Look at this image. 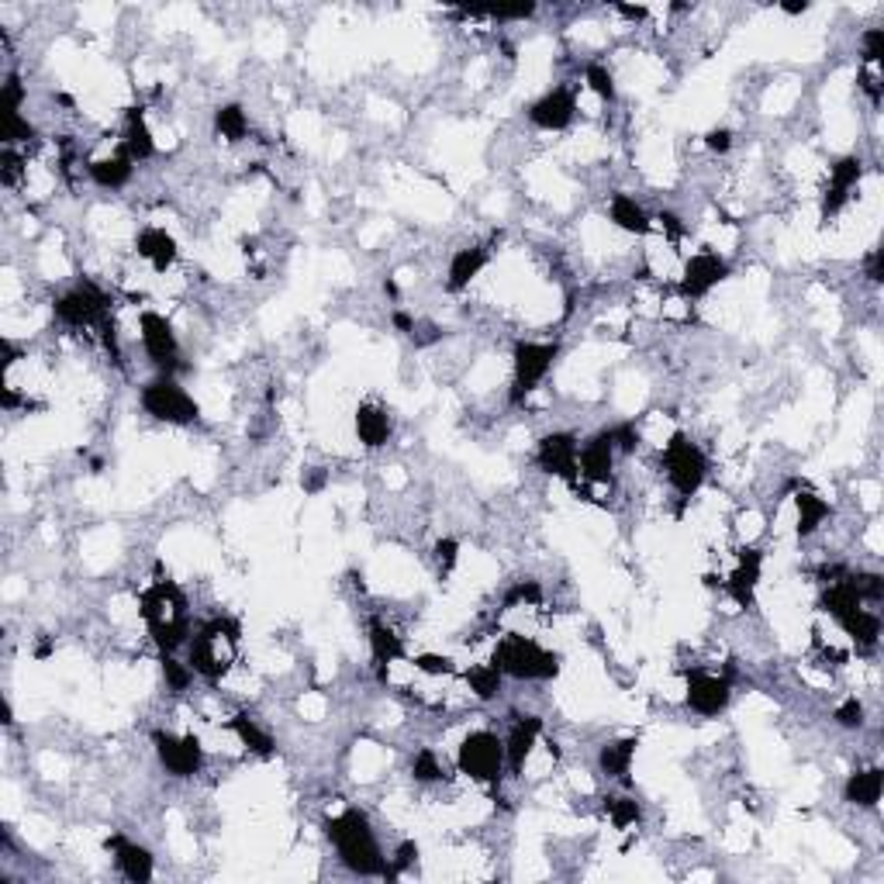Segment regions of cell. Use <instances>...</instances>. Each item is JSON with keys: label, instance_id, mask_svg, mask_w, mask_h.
<instances>
[{"label": "cell", "instance_id": "obj_1", "mask_svg": "<svg viewBox=\"0 0 884 884\" xmlns=\"http://www.w3.org/2000/svg\"><path fill=\"white\" fill-rule=\"evenodd\" d=\"M325 836L332 840V847L339 850V860L353 874L363 878H387V860L380 853V843L373 836V826L367 812L346 809L342 815L325 822Z\"/></svg>", "mask_w": 884, "mask_h": 884}, {"label": "cell", "instance_id": "obj_2", "mask_svg": "<svg viewBox=\"0 0 884 884\" xmlns=\"http://www.w3.org/2000/svg\"><path fill=\"white\" fill-rule=\"evenodd\" d=\"M142 619L149 626L152 643L163 653L180 650L184 643H190V612H187V598L184 591L173 581H152L139 598Z\"/></svg>", "mask_w": 884, "mask_h": 884}, {"label": "cell", "instance_id": "obj_3", "mask_svg": "<svg viewBox=\"0 0 884 884\" xmlns=\"http://www.w3.org/2000/svg\"><path fill=\"white\" fill-rule=\"evenodd\" d=\"M239 639H242V626L228 615H218V619L204 622L201 629L194 632V639L187 643L190 650V667L194 674L208 677V681H221L228 674L235 660V650H239Z\"/></svg>", "mask_w": 884, "mask_h": 884}, {"label": "cell", "instance_id": "obj_4", "mask_svg": "<svg viewBox=\"0 0 884 884\" xmlns=\"http://www.w3.org/2000/svg\"><path fill=\"white\" fill-rule=\"evenodd\" d=\"M491 663L515 681H553L560 674V657L546 646H539L536 639L518 636V632H508V636L498 639Z\"/></svg>", "mask_w": 884, "mask_h": 884}, {"label": "cell", "instance_id": "obj_5", "mask_svg": "<svg viewBox=\"0 0 884 884\" xmlns=\"http://www.w3.org/2000/svg\"><path fill=\"white\" fill-rule=\"evenodd\" d=\"M663 470H667V480L684 501L695 498L708 477V456L698 449V442H691L684 432H674L663 446Z\"/></svg>", "mask_w": 884, "mask_h": 884}, {"label": "cell", "instance_id": "obj_6", "mask_svg": "<svg viewBox=\"0 0 884 884\" xmlns=\"http://www.w3.org/2000/svg\"><path fill=\"white\" fill-rule=\"evenodd\" d=\"M456 764H460V774H467L470 781L480 784H498L501 774H505V739L494 736L491 729H477L460 743L456 750Z\"/></svg>", "mask_w": 884, "mask_h": 884}, {"label": "cell", "instance_id": "obj_7", "mask_svg": "<svg viewBox=\"0 0 884 884\" xmlns=\"http://www.w3.org/2000/svg\"><path fill=\"white\" fill-rule=\"evenodd\" d=\"M560 346L556 342H515L512 353V405L525 401L539 384L546 380V373L553 370Z\"/></svg>", "mask_w": 884, "mask_h": 884}, {"label": "cell", "instance_id": "obj_8", "mask_svg": "<svg viewBox=\"0 0 884 884\" xmlns=\"http://www.w3.org/2000/svg\"><path fill=\"white\" fill-rule=\"evenodd\" d=\"M142 408H146V415L166 425H190L201 415L197 401L173 377H156L152 384L142 387Z\"/></svg>", "mask_w": 884, "mask_h": 884}, {"label": "cell", "instance_id": "obj_9", "mask_svg": "<svg viewBox=\"0 0 884 884\" xmlns=\"http://www.w3.org/2000/svg\"><path fill=\"white\" fill-rule=\"evenodd\" d=\"M108 308H111L108 294H104L101 287L87 284V280L76 284L73 291H66L56 304H52L56 318L63 325H70V329H90V325L101 329V325L108 322Z\"/></svg>", "mask_w": 884, "mask_h": 884}, {"label": "cell", "instance_id": "obj_10", "mask_svg": "<svg viewBox=\"0 0 884 884\" xmlns=\"http://www.w3.org/2000/svg\"><path fill=\"white\" fill-rule=\"evenodd\" d=\"M152 746H156V757L159 764H163V771L177 777V781L194 777L204 764V746L197 736H177V733L156 729V733H152Z\"/></svg>", "mask_w": 884, "mask_h": 884}, {"label": "cell", "instance_id": "obj_11", "mask_svg": "<svg viewBox=\"0 0 884 884\" xmlns=\"http://www.w3.org/2000/svg\"><path fill=\"white\" fill-rule=\"evenodd\" d=\"M139 335H142V346H146V356L159 370H166V377H170V373L180 367V342H177L173 325L166 322L159 311H142Z\"/></svg>", "mask_w": 884, "mask_h": 884}, {"label": "cell", "instance_id": "obj_12", "mask_svg": "<svg viewBox=\"0 0 884 884\" xmlns=\"http://www.w3.org/2000/svg\"><path fill=\"white\" fill-rule=\"evenodd\" d=\"M577 453H581L577 436H570V432H550V436L539 439L536 460L546 474L567 480V484H577V477H581V470H577Z\"/></svg>", "mask_w": 884, "mask_h": 884}, {"label": "cell", "instance_id": "obj_13", "mask_svg": "<svg viewBox=\"0 0 884 884\" xmlns=\"http://www.w3.org/2000/svg\"><path fill=\"white\" fill-rule=\"evenodd\" d=\"M729 698H733V684L729 677L719 674H705V670H695L688 674V708L705 719H715L729 708Z\"/></svg>", "mask_w": 884, "mask_h": 884}, {"label": "cell", "instance_id": "obj_14", "mask_svg": "<svg viewBox=\"0 0 884 884\" xmlns=\"http://www.w3.org/2000/svg\"><path fill=\"white\" fill-rule=\"evenodd\" d=\"M860 177H864V163H860L857 156H843L829 166V184L822 190V204H819L822 221L840 215L843 204L850 201V190L860 184Z\"/></svg>", "mask_w": 884, "mask_h": 884}, {"label": "cell", "instance_id": "obj_15", "mask_svg": "<svg viewBox=\"0 0 884 884\" xmlns=\"http://www.w3.org/2000/svg\"><path fill=\"white\" fill-rule=\"evenodd\" d=\"M729 277V263L719 253H695L684 263L681 273V294L684 297H705L708 291Z\"/></svg>", "mask_w": 884, "mask_h": 884}, {"label": "cell", "instance_id": "obj_16", "mask_svg": "<svg viewBox=\"0 0 884 884\" xmlns=\"http://www.w3.org/2000/svg\"><path fill=\"white\" fill-rule=\"evenodd\" d=\"M615 456H619V449H615L612 429H605L581 446V453H577V470H581V477L588 480V484H608V480H612Z\"/></svg>", "mask_w": 884, "mask_h": 884}, {"label": "cell", "instance_id": "obj_17", "mask_svg": "<svg viewBox=\"0 0 884 884\" xmlns=\"http://www.w3.org/2000/svg\"><path fill=\"white\" fill-rule=\"evenodd\" d=\"M760 570H764V550H757V546H743V550L736 553V570L726 581V594L739 608H753Z\"/></svg>", "mask_w": 884, "mask_h": 884}, {"label": "cell", "instance_id": "obj_18", "mask_svg": "<svg viewBox=\"0 0 884 884\" xmlns=\"http://www.w3.org/2000/svg\"><path fill=\"white\" fill-rule=\"evenodd\" d=\"M577 114V97L570 87H553L529 108V121L543 132H563Z\"/></svg>", "mask_w": 884, "mask_h": 884}, {"label": "cell", "instance_id": "obj_19", "mask_svg": "<svg viewBox=\"0 0 884 884\" xmlns=\"http://www.w3.org/2000/svg\"><path fill=\"white\" fill-rule=\"evenodd\" d=\"M539 733H543V719H539V715H518V719L512 722V729H508V739H505L508 774L518 777V774L525 771V760H529L532 750H536Z\"/></svg>", "mask_w": 884, "mask_h": 884}, {"label": "cell", "instance_id": "obj_20", "mask_svg": "<svg viewBox=\"0 0 884 884\" xmlns=\"http://www.w3.org/2000/svg\"><path fill=\"white\" fill-rule=\"evenodd\" d=\"M108 850L114 853V864H118V871L125 881H132V884L152 881V874H156V860H152V853L146 847L128 843L125 836H111Z\"/></svg>", "mask_w": 884, "mask_h": 884}, {"label": "cell", "instance_id": "obj_21", "mask_svg": "<svg viewBox=\"0 0 884 884\" xmlns=\"http://www.w3.org/2000/svg\"><path fill=\"white\" fill-rule=\"evenodd\" d=\"M135 249H139V256L142 259H149V266L156 273H166L170 270L173 263H177V239H173L170 232H166V228H142L139 232V239H135Z\"/></svg>", "mask_w": 884, "mask_h": 884}, {"label": "cell", "instance_id": "obj_22", "mask_svg": "<svg viewBox=\"0 0 884 884\" xmlns=\"http://www.w3.org/2000/svg\"><path fill=\"white\" fill-rule=\"evenodd\" d=\"M135 159L128 156L125 149L118 152V156H104V159H90L87 163V173H90V180H94L97 187H104V190H121L128 184V180H132V170H135Z\"/></svg>", "mask_w": 884, "mask_h": 884}, {"label": "cell", "instance_id": "obj_23", "mask_svg": "<svg viewBox=\"0 0 884 884\" xmlns=\"http://www.w3.org/2000/svg\"><path fill=\"white\" fill-rule=\"evenodd\" d=\"M881 791H884V771L881 767H867V771H857L847 777L843 784V798L857 809H874L881 802Z\"/></svg>", "mask_w": 884, "mask_h": 884}, {"label": "cell", "instance_id": "obj_24", "mask_svg": "<svg viewBox=\"0 0 884 884\" xmlns=\"http://www.w3.org/2000/svg\"><path fill=\"white\" fill-rule=\"evenodd\" d=\"M636 746L639 739L636 736H626V739H615V743H605L598 753V767L605 777H615V781L629 784V771H632V760H636Z\"/></svg>", "mask_w": 884, "mask_h": 884}, {"label": "cell", "instance_id": "obj_25", "mask_svg": "<svg viewBox=\"0 0 884 884\" xmlns=\"http://www.w3.org/2000/svg\"><path fill=\"white\" fill-rule=\"evenodd\" d=\"M487 266V249L484 246H467V249H456L453 259H449V273H446V291H463L470 287V280L477 277L480 270Z\"/></svg>", "mask_w": 884, "mask_h": 884}, {"label": "cell", "instance_id": "obj_26", "mask_svg": "<svg viewBox=\"0 0 884 884\" xmlns=\"http://www.w3.org/2000/svg\"><path fill=\"white\" fill-rule=\"evenodd\" d=\"M367 639H370V657L380 667V681H387V663H398L405 657V643H401L398 632L384 626V622H370Z\"/></svg>", "mask_w": 884, "mask_h": 884}, {"label": "cell", "instance_id": "obj_27", "mask_svg": "<svg viewBox=\"0 0 884 884\" xmlns=\"http://www.w3.org/2000/svg\"><path fill=\"white\" fill-rule=\"evenodd\" d=\"M391 436V415L380 405H360L356 408V439L367 449H380Z\"/></svg>", "mask_w": 884, "mask_h": 884}, {"label": "cell", "instance_id": "obj_28", "mask_svg": "<svg viewBox=\"0 0 884 884\" xmlns=\"http://www.w3.org/2000/svg\"><path fill=\"white\" fill-rule=\"evenodd\" d=\"M795 512H798V525H795L798 536L809 539V536L819 532V525L826 522L833 508H829L826 498H819L815 491H805V487H802V491L795 494Z\"/></svg>", "mask_w": 884, "mask_h": 884}, {"label": "cell", "instance_id": "obj_29", "mask_svg": "<svg viewBox=\"0 0 884 884\" xmlns=\"http://www.w3.org/2000/svg\"><path fill=\"white\" fill-rule=\"evenodd\" d=\"M125 152L135 159V163L156 156V142H152V132L146 125L142 108H128V114H125Z\"/></svg>", "mask_w": 884, "mask_h": 884}, {"label": "cell", "instance_id": "obj_30", "mask_svg": "<svg viewBox=\"0 0 884 884\" xmlns=\"http://www.w3.org/2000/svg\"><path fill=\"white\" fill-rule=\"evenodd\" d=\"M608 215H612L615 225H619L622 232H629V235H646L653 228L650 215L643 211V204H639L636 197H629V194H615L612 204H608Z\"/></svg>", "mask_w": 884, "mask_h": 884}, {"label": "cell", "instance_id": "obj_31", "mask_svg": "<svg viewBox=\"0 0 884 884\" xmlns=\"http://www.w3.org/2000/svg\"><path fill=\"white\" fill-rule=\"evenodd\" d=\"M840 626L853 639V646H857L860 653H871L881 639V619L871 612V608H857V612H853L847 622H840Z\"/></svg>", "mask_w": 884, "mask_h": 884}, {"label": "cell", "instance_id": "obj_32", "mask_svg": "<svg viewBox=\"0 0 884 884\" xmlns=\"http://www.w3.org/2000/svg\"><path fill=\"white\" fill-rule=\"evenodd\" d=\"M228 729H232L235 736H239V743L246 746V750L259 753V757H270L277 746H273V736L266 733V729H259V722L253 719V715H235L232 722H228Z\"/></svg>", "mask_w": 884, "mask_h": 884}, {"label": "cell", "instance_id": "obj_33", "mask_svg": "<svg viewBox=\"0 0 884 884\" xmlns=\"http://www.w3.org/2000/svg\"><path fill=\"white\" fill-rule=\"evenodd\" d=\"M215 132L225 142H242L249 135V118L239 104H225V108L215 111Z\"/></svg>", "mask_w": 884, "mask_h": 884}, {"label": "cell", "instance_id": "obj_34", "mask_svg": "<svg viewBox=\"0 0 884 884\" xmlns=\"http://www.w3.org/2000/svg\"><path fill=\"white\" fill-rule=\"evenodd\" d=\"M501 677H505V674H501L494 663H480V667L467 670V684H470V691H474L480 701H491V698L501 695Z\"/></svg>", "mask_w": 884, "mask_h": 884}, {"label": "cell", "instance_id": "obj_35", "mask_svg": "<svg viewBox=\"0 0 884 884\" xmlns=\"http://www.w3.org/2000/svg\"><path fill=\"white\" fill-rule=\"evenodd\" d=\"M411 774H415V781L432 784L446 777V767H442V760L436 757V750H418L415 760H411Z\"/></svg>", "mask_w": 884, "mask_h": 884}, {"label": "cell", "instance_id": "obj_36", "mask_svg": "<svg viewBox=\"0 0 884 884\" xmlns=\"http://www.w3.org/2000/svg\"><path fill=\"white\" fill-rule=\"evenodd\" d=\"M605 812H608V819L615 822V829H629V826H636L639 815H643V809H639L636 798H608Z\"/></svg>", "mask_w": 884, "mask_h": 884}, {"label": "cell", "instance_id": "obj_37", "mask_svg": "<svg viewBox=\"0 0 884 884\" xmlns=\"http://www.w3.org/2000/svg\"><path fill=\"white\" fill-rule=\"evenodd\" d=\"M415 670L418 674H425V677H449V674H456V663L449 660V657H442V653H418L415 660Z\"/></svg>", "mask_w": 884, "mask_h": 884}, {"label": "cell", "instance_id": "obj_38", "mask_svg": "<svg viewBox=\"0 0 884 884\" xmlns=\"http://www.w3.org/2000/svg\"><path fill=\"white\" fill-rule=\"evenodd\" d=\"M163 677L173 691H187V684L194 681V667L190 663L173 660V653H163Z\"/></svg>", "mask_w": 884, "mask_h": 884}, {"label": "cell", "instance_id": "obj_39", "mask_svg": "<svg viewBox=\"0 0 884 884\" xmlns=\"http://www.w3.org/2000/svg\"><path fill=\"white\" fill-rule=\"evenodd\" d=\"M584 80H588V87L601 97V101H615V80L601 63H591L588 70H584Z\"/></svg>", "mask_w": 884, "mask_h": 884}, {"label": "cell", "instance_id": "obj_40", "mask_svg": "<svg viewBox=\"0 0 884 884\" xmlns=\"http://www.w3.org/2000/svg\"><path fill=\"white\" fill-rule=\"evenodd\" d=\"M21 104H25V87H21L18 76H7L4 90H0V118L21 114Z\"/></svg>", "mask_w": 884, "mask_h": 884}, {"label": "cell", "instance_id": "obj_41", "mask_svg": "<svg viewBox=\"0 0 884 884\" xmlns=\"http://www.w3.org/2000/svg\"><path fill=\"white\" fill-rule=\"evenodd\" d=\"M21 177H25V159H21L11 146H4V156H0V180H4V187H18Z\"/></svg>", "mask_w": 884, "mask_h": 884}, {"label": "cell", "instance_id": "obj_42", "mask_svg": "<svg viewBox=\"0 0 884 884\" xmlns=\"http://www.w3.org/2000/svg\"><path fill=\"white\" fill-rule=\"evenodd\" d=\"M539 601H543V588H539V581H518L515 588L505 594V608L539 605Z\"/></svg>", "mask_w": 884, "mask_h": 884}, {"label": "cell", "instance_id": "obj_43", "mask_svg": "<svg viewBox=\"0 0 884 884\" xmlns=\"http://www.w3.org/2000/svg\"><path fill=\"white\" fill-rule=\"evenodd\" d=\"M833 719H836V726H843V729H860L864 726V705H860L857 698H847L833 712Z\"/></svg>", "mask_w": 884, "mask_h": 884}, {"label": "cell", "instance_id": "obj_44", "mask_svg": "<svg viewBox=\"0 0 884 884\" xmlns=\"http://www.w3.org/2000/svg\"><path fill=\"white\" fill-rule=\"evenodd\" d=\"M456 560H460V543H456V539H439V543H436V567H439V574L442 577L453 574Z\"/></svg>", "mask_w": 884, "mask_h": 884}, {"label": "cell", "instance_id": "obj_45", "mask_svg": "<svg viewBox=\"0 0 884 884\" xmlns=\"http://www.w3.org/2000/svg\"><path fill=\"white\" fill-rule=\"evenodd\" d=\"M415 860H418V843L415 840H405L398 847V853H394V864L387 867V878H401V874H405L408 867L415 864Z\"/></svg>", "mask_w": 884, "mask_h": 884}, {"label": "cell", "instance_id": "obj_46", "mask_svg": "<svg viewBox=\"0 0 884 884\" xmlns=\"http://www.w3.org/2000/svg\"><path fill=\"white\" fill-rule=\"evenodd\" d=\"M857 87L864 90V94L871 97V104H874V108H878V104H881V97H884V87H881L878 66H864V70H860V76H857Z\"/></svg>", "mask_w": 884, "mask_h": 884}, {"label": "cell", "instance_id": "obj_47", "mask_svg": "<svg viewBox=\"0 0 884 884\" xmlns=\"http://www.w3.org/2000/svg\"><path fill=\"white\" fill-rule=\"evenodd\" d=\"M881 56H884V32L881 28H871V32H864V63L878 66Z\"/></svg>", "mask_w": 884, "mask_h": 884}, {"label": "cell", "instance_id": "obj_48", "mask_svg": "<svg viewBox=\"0 0 884 884\" xmlns=\"http://www.w3.org/2000/svg\"><path fill=\"white\" fill-rule=\"evenodd\" d=\"M612 439H615V449H619V453H636V446H639V432L632 429V425H615L612 429Z\"/></svg>", "mask_w": 884, "mask_h": 884}, {"label": "cell", "instance_id": "obj_49", "mask_svg": "<svg viewBox=\"0 0 884 884\" xmlns=\"http://www.w3.org/2000/svg\"><path fill=\"white\" fill-rule=\"evenodd\" d=\"M705 146L712 152H729L733 149V132H729V128H712V132L705 135Z\"/></svg>", "mask_w": 884, "mask_h": 884}, {"label": "cell", "instance_id": "obj_50", "mask_svg": "<svg viewBox=\"0 0 884 884\" xmlns=\"http://www.w3.org/2000/svg\"><path fill=\"white\" fill-rule=\"evenodd\" d=\"M657 221H660V228H663V232H667L674 242H677V239H684V235H688V228L681 225V218H677L674 211H660Z\"/></svg>", "mask_w": 884, "mask_h": 884}, {"label": "cell", "instance_id": "obj_51", "mask_svg": "<svg viewBox=\"0 0 884 884\" xmlns=\"http://www.w3.org/2000/svg\"><path fill=\"white\" fill-rule=\"evenodd\" d=\"M532 14H536V7L525 4V7H498V11H491V18H498V21H525V18H532Z\"/></svg>", "mask_w": 884, "mask_h": 884}, {"label": "cell", "instance_id": "obj_52", "mask_svg": "<svg viewBox=\"0 0 884 884\" xmlns=\"http://www.w3.org/2000/svg\"><path fill=\"white\" fill-rule=\"evenodd\" d=\"M864 273H867V280H871V284H881V249H871V253H867V259H864Z\"/></svg>", "mask_w": 884, "mask_h": 884}, {"label": "cell", "instance_id": "obj_53", "mask_svg": "<svg viewBox=\"0 0 884 884\" xmlns=\"http://www.w3.org/2000/svg\"><path fill=\"white\" fill-rule=\"evenodd\" d=\"M615 11H619L622 18H629V21H643L646 14H650V7H646V4H615Z\"/></svg>", "mask_w": 884, "mask_h": 884}, {"label": "cell", "instance_id": "obj_54", "mask_svg": "<svg viewBox=\"0 0 884 884\" xmlns=\"http://www.w3.org/2000/svg\"><path fill=\"white\" fill-rule=\"evenodd\" d=\"M394 329H401V332H411V335H415V318H411L408 311H394Z\"/></svg>", "mask_w": 884, "mask_h": 884}, {"label": "cell", "instance_id": "obj_55", "mask_svg": "<svg viewBox=\"0 0 884 884\" xmlns=\"http://www.w3.org/2000/svg\"><path fill=\"white\" fill-rule=\"evenodd\" d=\"M0 401H4V408H7V411L18 408V394H14L11 387H0Z\"/></svg>", "mask_w": 884, "mask_h": 884}, {"label": "cell", "instance_id": "obj_56", "mask_svg": "<svg viewBox=\"0 0 884 884\" xmlns=\"http://www.w3.org/2000/svg\"><path fill=\"white\" fill-rule=\"evenodd\" d=\"M781 11L784 14H805V11H809V4H805V0L798 4V0H795V4H781Z\"/></svg>", "mask_w": 884, "mask_h": 884}, {"label": "cell", "instance_id": "obj_57", "mask_svg": "<svg viewBox=\"0 0 884 884\" xmlns=\"http://www.w3.org/2000/svg\"><path fill=\"white\" fill-rule=\"evenodd\" d=\"M49 653H52V646H49V643H42V646H38V650H35V657H38V660H45V657H49Z\"/></svg>", "mask_w": 884, "mask_h": 884}, {"label": "cell", "instance_id": "obj_58", "mask_svg": "<svg viewBox=\"0 0 884 884\" xmlns=\"http://www.w3.org/2000/svg\"><path fill=\"white\" fill-rule=\"evenodd\" d=\"M384 291L391 294V297H398V284H394V280H387V284H384Z\"/></svg>", "mask_w": 884, "mask_h": 884}]
</instances>
